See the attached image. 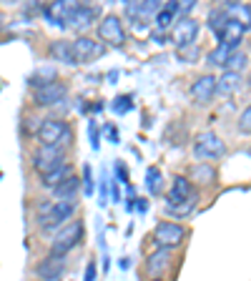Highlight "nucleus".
Wrapping results in <instances>:
<instances>
[{
	"label": "nucleus",
	"mask_w": 251,
	"mask_h": 281,
	"mask_svg": "<svg viewBox=\"0 0 251 281\" xmlns=\"http://www.w3.org/2000/svg\"><path fill=\"white\" fill-rule=\"evenodd\" d=\"M45 281H61V276H58V279H45Z\"/></svg>",
	"instance_id": "43"
},
{
	"label": "nucleus",
	"mask_w": 251,
	"mask_h": 281,
	"mask_svg": "<svg viewBox=\"0 0 251 281\" xmlns=\"http://www.w3.org/2000/svg\"><path fill=\"white\" fill-rule=\"evenodd\" d=\"M191 151H193V158H196V161H201V163H214V161H219V158L226 154V143L221 141L214 131H201V133H196Z\"/></svg>",
	"instance_id": "1"
},
{
	"label": "nucleus",
	"mask_w": 251,
	"mask_h": 281,
	"mask_svg": "<svg viewBox=\"0 0 251 281\" xmlns=\"http://www.w3.org/2000/svg\"><path fill=\"white\" fill-rule=\"evenodd\" d=\"M214 178H216V171H214L211 163H196V166H191L188 181H191L193 186H211Z\"/></svg>",
	"instance_id": "19"
},
{
	"label": "nucleus",
	"mask_w": 251,
	"mask_h": 281,
	"mask_svg": "<svg viewBox=\"0 0 251 281\" xmlns=\"http://www.w3.org/2000/svg\"><path fill=\"white\" fill-rule=\"evenodd\" d=\"M88 138H91V148L98 151V148H101V131H98V123H95V121L88 123Z\"/></svg>",
	"instance_id": "34"
},
{
	"label": "nucleus",
	"mask_w": 251,
	"mask_h": 281,
	"mask_svg": "<svg viewBox=\"0 0 251 281\" xmlns=\"http://www.w3.org/2000/svg\"><path fill=\"white\" fill-rule=\"evenodd\" d=\"M111 196H113V201H118V198H121V191H118V186H116V184L111 186Z\"/></svg>",
	"instance_id": "41"
},
{
	"label": "nucleus",
	"mask_w": 251,
	"mask_h": 281,
	"mask_svg": "<svg viewBox=\"0 0 251 281\" xmlns=\"http://www.w3.org/2000/svg\"><path fill=\"white\" fill-rule=\"evenodd\" d=\"M76 209H78L76 201H56L53 209H51L45 216L38 219V228H40L43 234H51V231H56V228L61 231L63 226H65V221H70V216L76 214Z\"/></svg>",
	"instance_id": "6"
},
{
	"label": "nucleus",
	"mask_w": 251,
	"mask_h": 281,
	"mask_svg": "<svg viewBox=\"0 0 251 281\" xmlns=\"http://www.w3.org/2000/svg\"><path fill=\"white\" fill-rule=\"evenodd\" d=\"M196 206H198V198H193V201H166L163 211L171 219H186L196 211Z\"/></svg>",
	"instance_id": "21"
},
{
	"label": "nucleus",
	"mask_w": 251,
	"mask_h": 281,
	"mask_svg": "<svg viewBox=\"0 0 251 281\" xmlns=\"http://www.w3.org/2000/svg\"><path fill=\"white\" fill-rule=\"evenodd\" d=\"M176 13H179L176 3H163V8L158 10V15L154 18V25H156V31H158V33H163V31L171 33V23H173Z\"/></svg>",
	"instance_id": "26"
},
{
	"label": "nucleus",
	"mask_w": 251,
	"mask_h": 281,
	"mask_svg": "<svg viewBox=\"0 0 251 281\" xmlns=\"http://www.w3.org/2000/svg\"><path fill=\"white\" fill-rule=\"evenodd\" d=\"M116 176L121 178V184L131 186V184H128V173H126V168H123V163H121V161H116Z\"/></svg>",
	"instance_id": "38"
},
{
	"label": "nucleus",
	"mask_w": 251,
	"mask_h": 281,
	"mask_svg": "<svg viewBox=\"0 0 251 281\" xmlns=\"http://www.w3.org/2000/svg\"><path fill=\"white\" fill-rule=\"evenodd\" d=\"M98 38L103 45H113V48H121L126 43V28L121 23L118 15H106L101 23H98Z\"/></svg>",
	"instance_id": "10"
},
{
	"label": "nucleus",
	"mask_w": 251,
	"mask_h": 281,
	"mask_svg": "<svg viewBox=\"0 0 251 281\" xmlns=\"http://www.w3.org/2000/svg\"><path fill=\"white\" fill-rule=\"evenodd\" d=\"M65 95H68V88L63 86L61 81H53V83H45V86L35 88L33 100L40 108H53V106H61L63 100H65Z\"/></svg>",
	"instance_id": "11"
},
{
	"label": "nucleus",
	"mask_w": 251,
	"mask_h": 281,
	"mask_svg": "<svg viewBox=\"0 0 251 281\" xmlns=\"http://www.w3.org/2000/svg\"><path fill=\"white\" fill-rule=\"evenodd\" d=\"M133 108V95L131 93H123V95H116L113 100H111V111L116 113V116H123Z\"/></svg>",
	"instance_id": "30"
},
{
	"label": "nucleus",
	"mask_w": 251,
	"mask_h": 281,
	"mask_svg": "<svg viewBox=\"0 0 251 281\" xmlns=\"http://www.w3.org/2000/svg\"><path fill=\"white\" fill-rule=\"evenodd\" d=\"M106 201H108V176L103 173V178H101V206H106Z\"/></svg>",
	"instance_id": "37"
},
{
	"label": "nucleus",
	"mask_w": 251,
	"mask_h": 281,
	"mask_svg": "<svg viewBox=\"0 0 251 281\" xmlns=\"http://www.w3.org/2000/svg\"><path fill=\"white\" fill-rule=\"evenodd\" d=\"M146 191H148L151 196H158V193L163 191V176H161V171H158L156 166H151V168L146 171Z\"/></svg>",
	"instance_id": "29"
},
{
	"label": "nucleus",
	"mask_w": 251,
	"mask_h": 281,
	"mask_svg": "<svg viewBox=\"0 0 251 281\" xmlns=\"http://www.w3.org/2000/svg\"><path fill=\"white\" fill-rule=\"evenodd\" d=\"M95 276H98V266H95V261H88L86 274H83V281H95Z\"/></svg>",
	"instance_id": "36"
},
{
	"label": "nucleus",
	"mask_w": 251,
	"mask_h": 281,
	"mask_svg": "<svg viewBox=\"0 0 251 281\" xmlns=\"http://www.w3.org/2000/svg\"><path fill=\"white\" fill-rule=\"evenodd\" d=\"M63 271H65V256H45L38 266H35V274L40 279H58Z\"/></svg>",
	"instance_id": "16"
},
{
	"label": "nucleus",
	"mask_w": 251,
	"mask_h": 281,
	"mask_svg": "<svg viewBox=\"0 0 251 281\" xmlns=\"http://www.w3.org/2000/svg\"><path fill=\"white\" fill-rule=\"evenodd\" d=\"M216 81H219V78L211 75V73L196 78V83L191 86V98L196 100V106H206V103H211V98L216 95Z\"/></svg>",
	"instance_id": "13"
},
{
	"label": "nucleus",
	"mask_w": 251,
	"mask_h": 281,
	"mask_svg": "<svg viewBox=\"0 0 251 281\" xmlns=\"http://www.w3.org/2000/svg\"><path fill=\"white\" fill-rule=\"evenodd\" d=\"M76 5L78 3H68V0H58V3H51L43 13H45V18H48V23H53V25H61L65 28V23H68V18H70V13L76 10Z\"/></svg>",
	"instance_id": "15"
},
{
	"label": "nucleus",
	"mask_w": 251,
	"mask_h": 281,
	"mask_svg": "<svg viewBox=\"0 0 251 281\" xmlns=\"http://www.w3.org/2000/svg\"><path fill=\"white\" fill-rule=\"evenodd\" d=\"M73 176V171H70V166L65 163V166H61V168H56V171H51V173H45V176H40V186L43 188H53L61 186L65 178H70Z\"/></svg>",
	"instance_id": "27"
},
{
	"label": "nucleus",
	"mask_w": 251,
	"mask_h": 281,
	"mask_svg": "<svg viewBox=\"0 0 251 281\" xmlns=\"http://www.w3.org/2000/svg\"><path fill=\"white\" fill-rule=\"evenodd\" d=\"M193 198H198V191L188 181V176H173L166 201H193Z\"/></svg>",
	"instance_id": "14"
},
{
	"label": "nucleus",
	"mask_w": 251,
	"mask_h": 281,
	"mask_svg": "<svg viewBox=\"0 0 251 281\" xmlns=\"http://www.w3.org/2000/svg\"><path fill=\"white\" fill-rule=\"evenodd\" d=\"M81 178L78 176H70V178H65L61 186H56L51 191V196H53V201H76V196L81 193Z\"/></svg>",
	"instance_id": "18"
},
{
	"label": "nucleus",
	"mask_w": 251,
	"mask_h": 281,
	"mask_svg": "<svg viewBox=\"0 0 251 281\" xmlns=\"http://www.w3.org/2000/svg\"><path fill=\"white\" fill-rule=\"evenodd\" d=\"M98 15H101V8H98V5H83V3H78L76 10L70 13L65 28L81 33V31H86V28H91V23H93Z\"/></svg>",
	"instance_id": "12"
},
{
	"label": "nucleus",
	"mask_w": 251,
	"mask_h": 281,
	"mask_svg": "<svg viewBox=\"0 0 251 281\" xmlns=\"http://www.w3.org/2000/svg\"><path fill=\"white\" fill-rule=\"evenodd\" d=\"M154 281H163V279H154Z\"/></svg>",
	"instance_id": "44"
},
{
	"label": "nucleus",
	"mask_w": 251,
	"mask_h": 281,
	"mask_svg": "<svg viewBox=\"0 0 251 281\" xmlns=\"http://www.w3.org/2000/svg\"><path fill=\"white\" fill-rule=\"evenodd\" d=\"M184 239H186L184 226H179V223H173V221H161L156 226V231H154V244H156V249H176V246L184 244Z\"/></svg>",
	"instance_id": "9"
},
{
	"label": "nucleus",
	"mask_w": 251,
	"mask_h": 281,
	"mask_svg": "<svg viewBox=\"0 0 251 281\" xmlns=\"http://www.w3.org/2000/svg\"><path fill=\"white\" fill-rule=\"evenodd\" d=\"M106 56V45L98 43L88 35H78L73 40V58H76V65H88V63H95L98 58Z\"/></svg>",
	"instance_id": "8"
},
{
	"label": "nucleus",
	"mask_w": 251,
	"mask_h": 281,
	"mask_svg": "<svg viewBox=\"0 0 251 281\" xmlns=\"http://www.w3.org/2000/svg\"><path fill=\"white\" fill-rule=\"evenodd\" d=\"M83 193L86 196H93L95 193V178H93V171H91V163H86L83 166Z\"/></svg>",
	"instance_id": "32"
},
{
	"label": "nucleus",
	"mask_w": 251,
	"mask_h": 281,
	"mask_svg": "<svg viewBox=\"0 0 251 281\" xmlns=\"http://www.w3.org/2000/svg\"><path fill=\"white\" fill-rule=\"evenodd\" d=\"M239 131H241V133H251V106L241 113V118H239Z\"/></svg>",
	"instance_id": "35"
},
{
	"label": "nucleus",
	"mask_w": 251,
	"mask_h": 281,
	"mask_svg": "<svg viewBox=\"0 0 251 281\" xmlns=\"http://www.w3.org/2000/svg\"><path fill=\"white\" fill-rule=\"evenodd\" d=\"M61 166H65V148H61V146H43V143L35 148L33 171L38 176H45V173H51V171H56Z\"/></svg>",
	"instance_id": "4"
},
{
	"label": "nucleus",
	"mask_w": 251,
	"mask_h": 281,
	"mask_svg": "<svg viewBox=\"0 0 251 281\" xmlns=\"http://www.w3.org/2000/svg\"><path fill=\"white\" fill-rule=\"evenodd\" d=\"M168 264H171V249H156L146 259V271H148V276L158 279L168 269Z\"/></svg>",
	"instance_id": "17"
},
{
	"label": "nucleus",
	"mask_w": 251,
	"mask_h": 281,
	"mask_svg": "<svg viewBox=\"0 0 251 281\" xmlns=\"http://www.w3.org/2000/svg\"><path fill=\"white\" fill-rule=\"evenodd\" d=\"M35 136H38V141L43 146H61V148H65L73 141V131H70V125L65 123L63 118H45V121H40Z\"/></svg>",
	"instance_id": "2"
},
{
	"label": "nucleus",
	"mask_w": 251,
	"mask_h": 281,
	"mask_svg": "<svg viewBox=\"0 0 251 281\" xmlns=\"http://www.w3.org/2000/svg\"><path fill=\"white\" fill-rule=\"evenodd\" d=\"M193 5H196V3H188V0H181V3H176L179 13H188V10H193Z\"/></svg>",
	"instance_id": "39"
},
{
	"label": "nucleus",
	"mask_w": 251,
	"mask_h": 281,
	"mask_svg": "<svg viewBox=\"0 0 251 281\" xmlns=\"http://www.w3.org/2000/svg\"><path fill=\"white\" fill-rule=\"evenodd\" d=\"M136 209H138V211H146V201L138 198V201H136Z\"/></svg>",
	"instance_id": "42"
},
{
	"label": "nucleus",
	"mask_w": 251,
	"mask_h": 281,
	"mask_svg": "<svg viewBox=\"0 0 251 281\" xmlns=\"http://www.w3.org/2000/svg\"><path fill=\"white\" fill-rule=\"evenodd\" d=\"M241 91V75L239 73H229L223 70L216 81V93L219 95H234Z\"/></svg>",
	"instance_id": "22"
},
{
	"label": "nucleus",
	"mask_w": 251,
	"mask_h": 281,
	"mask_svg": "<svg viewBox=\"0 0 251 281\" xmlns=\"http://www.w3.org/2000/svg\"><path fill=\"white\" fill-rule=\"evenodd\" d=\"M239 50V45H226V43H219L211 53H209V58L206 63L211 65V68H226V63L231 61V56Z\"/></svg>",
	"instance_id": "23"
},
{
	"label": "nucleus",
	"mask_w": 251,
	"mask_h": 281,
	"mask_svg": "<svg viewBox=\"0 0 251 281\" xmlns=\"http://www.w3.org/2000/svg\"><path fill=\"white\" fill-rule=\"evenodd\" d=\"M106 131H108V136H111V141H113V143H118V131H116L113 125H108Z\"/></svg>",
	"instance_id": "40"
},
{
	"label": "nucleus",
	"mask_w": 251,
	"mask_h": 281,
	"mask_svg": "<svg viewBox=\"0 0 251 281\" xmlns=\"http://www.w3.org/2000/svg\"><path fill=\"white\" fill-rule=\"evenodd\" d=\"M226 23H229V13L223 10V5H221V8H214V10H209L206 25H209V31L214 33V35H219V33L223 31Z\"/></svg>",
	"instance_id": "28"
},
{
	"label": "nucleus",
	"mask_w": 251,
	"mask_h": 281,
	"mask_svg": "<svg viewBox=\"0 0 251 281\" xmlns=\"http://www.w3.org/2000/svg\"><path fill=\"white\" fill-rule=\"evenodd\" d=\"M223 10H226V13H229V18H231V20H236L239 25L251 28V5H246V3H226V5H223Z\"/></svg>",
	"instance_id": "24"
},
{
	"label": "nucleus",
	"mask_w": 251,
	"mask_h": 281,
	"mask_svg": "<svg viewBox=\"0 0 251 281\" xmlns=\"http://www.w3.org/2000/svg\"><path fill=\"white\" fill-rule=\"evenodd\" d=\"M163 8V3H156V0H141V3H126V18L133 23V28L138 33L148 31V20H154L158 15V10Z\"/></svg>",
	"instance_id": "5"
},
{
	"label": "nucleus",
	"mask_w": 251,
	"mask_h": 281,
	"mask_svg": "<svg viewBox=\"0 0 251 281\" xmlns=\"http://www.w3.org/2000/svg\"><path fill=\"white\" fill-rule=\"evenodd\" d=\"M176 56H179V61H184V63H196V61H198V48H196V45L179 48V50H176Z\"/></svg>",
	"instance_id": "33"
},
{
	"label": "nucleus",
	"mask_w": 251,
	"mask_h": 281,
	"mask_svg": "<svg viewBox=\"0 0 251 281\" xmlns=\"http://www.w3.org/2000/svg\"><path fill=\"white\" fill-rule=\"evenodd\" d=\"M51 58L58 63H65V65H76L73 43L70 40H56V43H51Z\"/></svg>",
	"instance_id": "25"
},
{
	"label": "nucleus",
	"mask_w": 251,
	"mask_h": 281,
	"mask_svg": "<svg viewBox=\"0 0 251 281\" xmlns=\"http://www.w3.org/2000/svg\"><path fill=\"white\" fill-rule=\"evenodd\" d=\"M244 33H246L244 25H239L236 20H231V18H229V23H226V25H223V31L216 35V40H219V43H226V45H241Z\"/></svg>",
	"instance_id": "20"
},
{
	"label": "nucleus",
	"mask_w": 251,
	"mask_h": 281,
	"mask_svg": "<svg viewBox=\"0 0 251 281\" xmlns=\"http://www.w3.org/2000/svg\"><path fill=\"white\" fill-rule=\"evenodd\" d=\"M196 38H198V20L191 15H181L168 33V40L176 45V50L186 45H196Z\"/></svg>",
	"instance_id": "7"
},
{
	"label": "nucleus",
	"mask_w": 251,
	"mask_h": 281,
	"mask_svg": "<svg viewBox=\"0 0 251 281\" xmlns=\"http://www.w3.org/2000/svg\"><path fill=\"white\" fill-rule=\"evenodd\" d=\"M246 63H249V56H246L244 50H236V53L231 56V61L226 63V70H229V73H239V75H241V70L246 68Z\"/></svg>",
	"instance_id": "31"
},
{
	"label": "nucleus",
	"mask_w": 251,
	"mask_h": 281,
	"mask_svg": "<svg viewBox=\"0 0 251 281\" xmlns=\"http://www.w3.org/2000/svg\"><path fill=\"white\" fill-rule=\"evenodd\" d=\"M83 221H70L65 223L61 231L53 236V244H51V256H68L70 251L76 249L81 241H83Z\"/></svg>",
	"instance_id": "3"
}]
</instances>
